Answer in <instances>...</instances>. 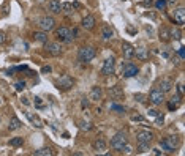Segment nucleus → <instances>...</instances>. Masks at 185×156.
<instances>
[{"instance_id": "8", "label": "nucleus", "mask_w": 185, "mask_h": 156, "mask_svg": "<svg viewBox=\"0 0 185 156\" xmlns=\"http://www.w3.org/2000/svg\"><path fill=\"white\" fill-rule=\"evenodd\" d=\"M114 66H116V58L114 57H109L104 60L103 63V68H101V74L103 76H111L114 73Z\"/></svg>"}, {"instance_id": "31", "label": "nucleus", "mask_w": 185, "mask_h": 156, "mask_svg": "<svg viewBox=\"0 0 185 156\" xmlns=\"http://www.w3.org/2000/svg\"><path fill=\"white\" fill-rule=\"evenodd\" d=\"M79 128H81L82 131H90L92 125H90L89 122H86V120H81V122H79Z\"/></svg>"}, {"instance_id": "1", "label": "nucleus", "mask_w": 185, "mask_h": 156, "mask_svg": "<svg viewBox=\"0 0 185 156\" xmlns=\"http://www.w3.org/2000/svg\"><path fill=\"white\" fill-rule=\"evenodd\" d=\"M160 147L166 151V153H174L179 147V139L176 136H168L160 142Z\"/></svg>"}, {"instance_id": "3", "label": "nucleus", "mask_w": 185, "mask_h": 156, "mask_svg": "<svg viewBox=\"0 0 185 156\" xmlns=\"http://www.w3.org/2000/svg\"><path fill=\"white\" fill-rule=\"evenodd\" d=\"M128 142V137H127V134L125 133H117L112 139H111V148H114V150H120L125 144Z\"/></svg>"}, {"instance_id": "12", "label": "nucleus", "mask_w": 185, "mask_h": 156, "mask_svg": "<svg viewBox=\"0 0 185 156\" xmlns=\"http://www.w3.org/2000/svg\"><path fill=\"white\" fill-rule=\"evenodd\" d=\"M174 21L179 27H182L185 24V8L183 6H179V8L174 10Z\"/></svg>"}, {"instance_id": "40", "label": "nucleus", "mask_w": 185, "mask_h": 156, "mask_svg": "<svg viewBox=\"0 0 185 156\" xmlns=\"http://www.w3.org/2000/svg\"><path fill=\"white\" fill-rule=\"evenodd\" d=\"M131 120H133V122H142L144 118H142L141 115H133V117H131Z\"/></svg>"}, {"instance_id": "22", "label": "nucleus", "mask_w": 185, "mask_h": 156, "mask_svg": "<svg viewBox=\"0 0 185 156\" xmlns=\"http://www.w3.org/2000/svg\"><path fill=\"white\" fill-rule=\"evenodd\" d=\"M33 38H35V41H38V43H43V44H46L48 43V32H35L33 33Z\"/></svg>"}, {"instance_id": "44", "label": "nucleus", "mask_w": 185, "mask_h": 156, "mask_svg": "<svg viewBox=\"0 0 185 156\" xmlns=\"http://www.w3.org/2000/svg\"><path fill=\"white\" fill-rule=\"evenodd\" d=\"M35 104H36L38 107H41V98H38V96H36V98H35Z\"/></svg>"}, {"instance_id": "38", "label": "nucleus", "mask_w": 185, "mask_h": 156, "mask_svg": "<svg viewBox=\"0 0 185 156\" xmlns=\"http://www.w3.org/2000/svg\"><path fill=\"white\" fill-rule=\"evenodd\" d=\"M135 99H136L138 102H144V101H146V95H142V93H136V95H135Z\"/></svg>"}, {"instance_id": "18", "label": "nucleus", "mask_w": 185, "mask_h": 156, "mask_svg": "<svg viewBox=\"0 0 185 156\" xmlns=\"http://www.w3.org/2000/svg\"><path fill=\"white\" fill-rule=\"evenodd\" d=\"M101 96H103L101 87H92V90H90V99L92 101H100Z\"/></svg>"}, {"instance_id": "42", "label": "nucleus", "mask_w": 185, "mask_h": 156, "mask_svg": "<svg viewBox=\"0 0 185 156\" xmlns=\"http://www.w3.org/2000/svg\"><path fill=\"white\" fill-rule=\"evenodd\" d=\"M147 114H149L150 117H155V115L158 114V110H157V109H149V110H147Z\"/></svg>"}, {"instance_id": "26", "label": "nucleus", "mask_w": 185, "mask_h": 156, "mask_svg": "<svg viewBox=\"0 0 185 156\" xmlns=\"http://www.w3.org/2000/svg\"><path fill=\"white\" fill-rule=\"evenodd\" d=\"M25 115H27V118H29V120H30V122H32V123H33L36 128H43V122L40 120L36 115H32L30 112H25Z\"/></svg>"}, {"instance_id": "51", "label": "nucleus", "mask_w": 185, "mask_h": 156, "mask_svg": "<svg viewBox=\"0 0 185 156\" xmlns=\"http://www.w3.org/2000/svg\"><path fill=\"white\" fill-rule=\"evenodd\" d=\"M0 106H2V98H0Z\"/></svg>"}, {"instance_id": "41", "label": "nucleus", "mask_w": 185, "mask_h": 156, "mask_svg": "<svg viewBox=\"0 0 185 156\" xmlns=\"http://www.w3.org/2000/svg\"><path fill=\"white\" fill-rule=\"evenodd\" d=\"M177 54H179V57L183 60V57H185V50H183V47H180V49L177 50Z\"/></svg>"}, {"instance_id": "48", "label": "nucleus", "mask_w": 185, "mask_h": 156, "mask_svg": "<svg viewBox=\"0 0 185 156\" xmlns=\"http://www.w3.org/2000/svg\"><path fill=\"white\" fill-rule=\"evenodd\" d=\"M41 71H43V73H51V71H52V68H51V66H44Z\"/></svg>"}, {"instance_id": "50", "label": "nucleus", "mask_w": 185, "mask_h": 156, "mask_svg": "<svg viewBox=\"0 0 185 156\" xmlns=\"http://www.w3.org/2000/svg\"><path fill=\"white\" fill-rule=\"evenodd\" d=\"M36 3H44V2H48V0H35Z\"/></svg>"}, {"instance_id": "7", "label": "nucleus", "mask_w": 185, "mask_h": 156, "mask_svg": "<svg viewBox=\"0 0 185 156\" xmlns=\"http://www.w3.org/2000/svg\"><path fill=\"white\" fill-rule=\"evenodd\" d=\"M46 50H48V54L52 55V57H59L62 55V52H63V47L60 43H46Z\"/></svg>"}, {"instance_id": "6", "label": "nucleus", "mask_w": 185, "mask_h": 156, "mask_svg": "<svg viewBox=\"0 0 185 156\" xmlns=\"http://www.w3.org/2000/svg\"><path fill=\"white\" fill-rule=\"evenodd\" d=\"M149 99H150L152 104H155V106H160L162 102H165V93L162 92V90L155 88V90H152V92H150Z\"/></svg>"}, {"instance_id": "19", "label": "nucleus", "mask_w": 185, "mask_h": 156, "mask_svg": "<svg viewBox=\"0 0 185 156\" xmlns=\"http://www.w3.org/2000/svg\"><path fill=\"white\" fill-rule=\"evenodd\" d=\"M158 38H160V41H163V43H168L169 40H171V30L168 29V27H162L160 29V32H158Z\"/></svg>"}, {"instance_id": "45", "label": "nucleus", "mask_w": 185, "mask_h": 156, "mask_svg": "<svg viewBox=\"0 0 185 156\" xmlns=\"http://www.w3.org/2000/svg\"><path fill=\"white\" fill-rule=\"evenodd\" d=\"M152 3H153L152 0H144V2H142V5H144V6H150Z\"/></svg>"}, {"instance_id": "11", "label": "nucleus", "mask_w": 185, "mask_h": 156, "mask_svg": "<svg viewBox=\"0 0 185 156\" xmlns=\"http://www.w3.org/2000/svg\"><path fill=\"white\" fill-rule=\"evenodd\" d=\"M81 25H82V29H86V30H94V29H95V25H97V19H95V16H92V14L84 16Z\"/></svg>"}, {"instance_id": "36", "label": "nucleus", "mask_w": 185, "mask_h": 156, "mask_svg": "<svg viewBox=\"0 0 185 156\" xmlns=\"http://www.w3.org/2000/svg\"><path fill=\"white\" fill-rule=\"evenodd\" d=\"M119 151H120V153H125V154H130L131 151H133V148H131V145H128V144H125L120 150H119Z\"/></svg>"}, {"instance_id": "46", "label": "nucleus", "mask_w": 185, "mask_h": 156, "mask_svg": "<svg viewBox=\"0 0 185 156\" xmlns=\"http://www.w3.org/2000/svg\"><path fill=\"white\" fill-rule=\"evenodd\" d=\"M166 3H168V5H173V6H174V5L177 3V0H166Z\"/></svg>"}, {"instance_id": "13", "label": "nucleus", "mask_w": 185, "mask_h": 156, "mask_svg": "<svg viewBox=\"0 0 185 156\" xmlns=\"http://www.w3.org/2000/svg\"><path fill=\"white\" fill-rule=\"evenodd\" d=\"M122 54H124V57H125L127 60L133 58V57H135V46H131L130 43L124 41V43H122Z\"/></svg>"}, {"instance_id": "21", "label": "nucleus", "mask_w": 185, "mask_h": 156, "mask_svg": "<svg viewBox=\"0 0 185 156\" xmlns=\"http://www.w3.org/2000/svg\"><path fill=\"white\" fill-rule=\"evenodd\" d=\"M135 55H136V58H139V60H147L149 58V54H147V49L146 47H138V49H135Z\"/></svg>"}, {"instance_id": "9", "label": "nucleus", "mask_w": 185, "mask_h": 156, "mask_svg": "<svg viewBox=\"0 0 185 156\" xmlns=\"http://www.w3.org/2000/svg\"><path fill=\"white\" fill-rule=\"evenodd\" d=\"M138 73H139L138 66H136L135 63H131V62L125 63V65H124V68H122V74H124V77H135Z\"/></svg>"}, {"instance_id": "23", "label": "nucleus", "mask_w": 185, "mask_h": 156, "mask_svg": "<svg viewBox=\"0 0 185 156\" xmlns=\"http://www.w3.org/2000/svg\"><path fill=\"white\" fill-rule=\"evenodd\" d=\"M22 126L21 120L18 118V117H11V120H10V125H8V129L10 131H16V129H19Z\"/></svg>"}, {"instance_id": "49", "label": "nucleus", "mask_w": 185, "mask_h": 156, "mask_svg": "<svg viewBox=\"0 0 185 156\" xmlns=\"http://www.w3.org/2000/svg\"><path fill=\"white\" fill-rule=\"evenodd\" d=\"M153 154H162V151H160V150H157V148H153Z\"/></svg>"}, {"instance_id": "24", "label": "nucleus", "mask_w": 185, "mask_h": 156, "mask_svg": "<svg viewBox=\"0 0 185 156\" xmlns=\"http://www.w3.org/2000/svg\"><path fill=\"white\" fill-rule=\"evenodd\" d=\"M160 88L158 90H162L163 93H168V92H171V88H173V82L171 81H168V79H163L162 82H160V85H158Z\"/></svg>"}, {"instance_id": "27", "label": "nucleus", "mask_w": 185, "mask_h": 156, "mask_svg": "<svg viewBox=\"0 0 185 156\" xmlns=\"http://www.w3.org/2000/svg\"><path fill=\"white\" fill-rule=\"evenodd\" d=\"M179 106H180V96H174V98H171V101L168 102L169 110H176Z\"/></svg>"}, {"instance_id": "47", "label": "nucleus", "mask_w": 185, "mask_h": 156, "mask_svg": "<svg viewBox=\"0 0 185 156\" xmlns=\"http://www.w3.org/2000/svg\"><path fill=\"white\" fill-rule=\"evenodd\" d=\"M81 106H82V107H87V106H89V101H87V99H82V101H81Z\"/></svg>"}, {"instance_id": "30", "label": "nucleus", "mask_w": 185, "mask_h": 156, "mask_svg": "<svg viewBox=\"0 0 185 156\" xmlns=\"http://www.w3.org/2000/svg\"><path fill=\"white\" fill-rule=\"evenodd\" d=\"M24 144V137H13L10 140V145L11 147H21Z\"/></svg>"}, {"instance_id": "5", "label": "nucleus", "mask_w": 185, "mask_h": 156, "mask_svg": "<svg viewBox=\"0 0 185 156\" xmlns=\"http://www.w3.org/2000/svg\"><path fill=\"white\" fill-rule=\"evenodd\" d=\"M56 19L54 18H51V16H44L40 19L38 25H40V29H41L43 32H51V30H54L56 29Z\"/></svg>"}, {"instance_id": "15", "label": "nucleus", "mask_w": 185, "mask_h": 156, "mask_svg": "<svg viewBox=\"0 0 185 156\" xmlns=\"http://www.w3.org/2000/svg\"><path fill=\"white\" fill-rule=\"evenodd\" d=\"M136 139H138V142H142V144H150V142L153 140V133H150V131H139L136 134Z\"/></svg>"}, {"instance_id": "25", "label": "nucleus", "mask_w": 185, "mask_h": 156, "mask_svg": "<svg viewBox=\"0 0 185 156\" xmlns=\"http://www.w3.org/2000/svg\"><path fill=\"white\" fill-rule=\"evenodd\" d=\"M54 154V150L49 147H43L40 150H35V156H52Z\"/></svg>"}, {"instance_id": "32", "label": "nucleus", "mask_w": 185, "mask_h": 156, "mask_svg": "<svg viewBox=\"0 0 185 156\" xmlns=\"http://www.w3.org/2000/svg\"><path fill=\"white\" fill-rule=\"evenodd\" d=\"M171 38H176V40H182V32L176 27V29H173L171 30Z\"/></svg>"}, {"instance_id": "4", "label": "nucleus", "mask_w": 185, "mask_h": 156, "mask_svg": "<svg viewBox=\"0 0 185 156\" xmlns=\"http://www.w3.org/2000/svg\"><path fill=\"white\" fill-rule=\"evenodd\" d=\"M56 36L60 41H65V43H71L74 40V36H73V33H71V30L68 27H59L56 30Z\"/></svg>"}, {"instance_id": "35", "label": "nucleus", "mask_w": 185, "mask_h": 156, "mask_svg": "<svg viewBox=\"0 0 185 156\" xmlns=\"http://www.w3.org/2000/svg\"><path fill=\"white\" fill-rule=\"evenodd\" d=\"M163 120H165L163 114H162V112H158V114L155 115V123H157L158 126H162V125H163Z\"/></svg>"}, {"instance_id": "39", "label": "nucleus", "mask_w": 185, "mask_h": 156, "mask_svg": "<svg viewBox=\"0 0 185 156\" xmlns=\"http://www.w3.org/2000/svg\"><path fill=\"white\" fill-rule=\"evenodd\" d=\"M5 43H6V35H5V32L0 30V44H5Z\"/></svg>"}, {"instance_id": "29", "label": "nucleus", "mask_w": 185, "mask_h": 156, "mask_svg": "<svg viewBox=\"0 0 185 156\" xmlns=\"http://www.w3.org/2000/svg\"><path fill=\"white\" fill-rule=\"evenodd\" d=\"M155 8L158 10V11H165L166 10V6H168V3H166V0H155Z\"/></svg>"}, {"instance_id": "14", "label": "nucleus", "mask_w": 185, "mask_h": 156, "mask_svg": "<svg viewBox=\"0 0 185 156\" xmlns=\"http://www.w3.org/2000/svg\"><path fill=\"white\" fill-rule=\"evenodd\" d=\"M108 93H109V96H111L112 99H117V101H120V99L124 98V90H122V87H119V85L109 87Z\"/></svg>"}, {"instance_id": "20", "label": "nucleus", "mask_w": 185, "mask_h": 156, "mask_svg": "<svg viewBox=\"0 0 185 156\" xmlns=\"http://www.w3.org/2000/svg\"><path fill=\"white\" fill-rule=\"evenodd\" d=\"M101 36H103V40H112L114 38V30L109 27V25H104V27L101 29Z\"/></svg>"}, {"instance_id": "34", "label": "nucleus", "mask_w": 185, "mask_h": 156, "mask_svg": "<svg viewBox=\"0 0 185 156\" xmlns=\"http://www.w3.org/2000/svg\"><path fill=\"white\" fill-rule=\"evenodd\" d=\"M138 150H139V153H147L150 150V147H149V144H142V142H139Z\"/></svg>"}, {"instance_id": "28", "label": "nucleus", "mask_w": 185, "mask_h": 156, "mask_svg": "<svg viewBox=\"0 0 185 156\" xmlns=\"http://www.w3.org/2000/svg\"><path fill=\"white\" fill-rule=\"evenodd\" d=\"M73 11H74V8H73L71 2H63L62 3V13H65V14H71Z\"/></svg>"}, {"instance_id": "37", "label": "nucleus", "mask_w": 185, "mask_h": 156, "mask_svg": "<svg viewBox=\"0 0 185 156\" xmlns=\"http://www.w3.org/2000/svg\"><path fill=\"white\" fill-rule=\"evenodd\" d=\"M15 88L18 90V92H22V90L25 88V82H24V81H22V82H16V84H15Z\"/></svg>"}, {"instance_id": "10", "label": "nucleus", "mask_w": 185, "mask_h": 156, "mask_svg": "<svg viewBox=\"0 0 185 156\" xmlns=\"http://www.w3.org/2000/svg\"><path fill=\"white\" fill-rule=\"evenodd\" d=\"M73 84H74V81L71 79L70 76H62L60 79L56 82V85H57L59 90H70L73 87Z\"/></svg>"}, {"instance_id": "17", "label": "nucleus", "mask_w": 185, "mask_h": 156, "mask_svg": "<svg viewBox=\"0 0 185 156\" xmlns=\"http://www.w3.org/2000/svg\"><path fill=\"white\" fill-rule=\"evenodd\" d=\"M92 147H94V150H95L97 153H103L104 150L108 148L106 142H104L103 139H97V140H94V144H92Z\"/></svg>"}, {"instance_id": "33", "label": "nucleus", "mask_w": 185, "mask_h": 156, "mask_svg": "<svg viewBox=\"0 0 185 156\" xmlns=\"http://www.w3.org/2000/svg\"><path fill=\"white\" fill-rule=\"evenodd\" d=\"M109 109H111V110H116V112H119V114H124V112H125V107L119 106V104H111Z\"/></svg>"}, {"instance_id": "2", "label": "nucleus", "mask_w": 185, "mask_h": 156, "mask_svg": "<svg viewBox=\"0 0 185 156\" xmlns=\"http://www.w3.org/2000/svg\"><path fill=\"white\" fill-rule=\"evenodd\" d=\"M97 55V50L95 47H92V46H82V47H79V52H78V57L81 62H92L95 58Z\"/></svg>"}, {"instance_id": "16", "label": "nucleus", "mask_w": 185, "mask_h": 156, "mask_svg": "<svg viewBox=\"0 0 185 156\" xmlns=\"http://www.w3.org/2000/svg\"><path fill=\"white\" fill-rule=\"evenodd\" d=\"M48 8H49L51 13H54V14H60L62 13V3L59 2V0H49Z\"/></svg>"}, {"instance_id": "43", "label": "nucleus", "mask_w": 185, "mask_h": 156, "mask_svg": "<svg viewBox=\"0 0 185 156\" xmlns=\"http://www.w3.org/2000/svg\"><path fill=\"white\" fill-rule=\"evenodd\" d=\"M177 92H179V96H180V98H182V96H183V87H182V85H180V84H179V85H177Z\"/></svg>"}]
</instances>
